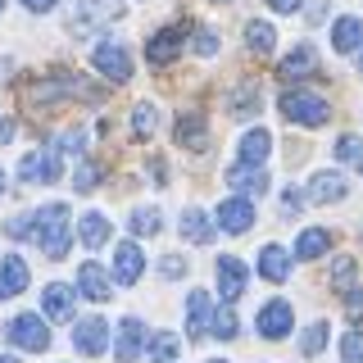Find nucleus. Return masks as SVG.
<instances>
[{
    "instance_id": "f257e3e1",
    "label": "nucleus",
    "mask_w": 363,
    "mask_h": 363,
    "mask_svg": "<svg viewBox=\"0 0 363 363\" xmlns=\"http://www.w3.org/2000/svg\"><path fill=\"white\" fill-rule=\"evenodd\" d=\"M32 241H37L50 259H64L68 245H73V227H68V209L64 204H41L32 209Z\"/></svg>"
},
{
    "instance_id": "f03ea898",
    "label": "nucleus",
    "mask_w": 363,
    "mask_h": 363,
    "mask_svg": "<svg viewBox=\"0 0 363 363\" xmlns=\"http://www.w3.org/2000/svg\"><path fill=\"white\" fill-rule=\"evenodd\" d=\"M277 109H281V118L300 123V128H323V123L332 118V105H327V100L318 96V91H304V86H291V91H281Z\"/></svg>"
},
{
    "instance_id": "7ed1b4c3",
    "label": "nucleus",
    "mask_w": 363,
    "mask_h": 363,
    "mask_svg": "<svg viewBox=\"0 0 363 363\" xmlns=\"http://www.w3.org/2000/svg\"><path fill=\"white\" fill-rule=\"evenodd\" d=\"M5 340L28 350V354H41V350H50V327L41 323V313H18V318H9Z\"/></svg>"
},
{
    "instance_id": "20e7f679",
    "label": "nucleus",
    "mask_w": 363,
    "mask_h": 363,
    "mask_svg": "<svg viewBox=\"0 0 363 363\" xmlns=\"http://www.w3.org/2000/svg\"><path fill=\"white\" fill-rule=\"evenodd\" d=\"M191 23H173V28H159L150 41H145V60L150 64H173L182 55V41H186Z\"/></svg>"
},
{
    "instance_id": "39448f33",
    "label": "nucleus",
    "mask_w": 363,
    "mask_h": 363,
    "mask_svg": "<svg viewBox=\"0 0 363 363\" xmlns=\"http://www.w3.org/2000/svg\"><path fill=\"white\" fill-rule=\"evenodd\" d=\"M91 64H96V73L109 77V82H128L132 77V60H128V50H123L118 41H100L96 55H91Z\"/></svg>"
},
{
    "instance_id": "423d86ee",
    "label": "nucleus",
    "mask_w": 363,
    "mask_h": 363,
    "mask_svg": "<svg viewBox=\"0 0 363 363\" xmlns=\"http://www.w3.org/2000/svg\"><path fill=\"white\" fill-rule=\"evenodd\" d=\"M18 173H23V182H60V173H64L60 150L50 145V150H32V155H23Z\"/></svg>"
},
{
    "instance_id": "0eeeda50",
    "label": "nucleus",
    "mask_w": 363,
    "mask_h": 363,
    "mask_svg": "<svg viewBox=\"0 0 363 363\" xmlns=\"http://www.w3.org/2000/svg\"><path fill=\"white\" fill-rule=\"evenodd\" d=\"M73 304H77V286H68V281H50L41 295V313L50 318V323H68L73 318Z\"/></svg>"
},
{
    "instance_id": "6e6552de",
    "label": "nucleus",
    "mask_w": 363,
    "mask_h": 363,
    "mask_svg": "<svg viewBox=\"0 0 363 363\" xmlns=\"http://www.w3.org/2000/svg\"><path fill=\"white\" fill-rule=\"evenodd\" d=\"M73 345H77V354H105V345H109V323L105 318H82V323L73 327Z\"/></svg>"
},
{
    "instance_id": "1a4fd4ad",
    "label": "nucleus",
    "mask_w": 363,
    "mask_h": 363,
    "mask_svg": "<svg viewBox=\"0 0 363 363\" xmlns=\"http://www.w3.org/2000/svg\"><path fill=\"white\" fill-rule=\"evenodd\" d=\"M218 227H223V232H232V236L250 232V227H255V200H245V196L223 200L218 204Z\"/></svg>"
},
{
    "instance_id": "9d476101",
    "label": "nucleus",
    "mask_w": 363,
    "mask_h": 363,
    "mask_svg": "<svg viewBox=\"0 0 363 363\" xmlns=\"http://www.w3.org/2000/svg\"><path fill=\"white\" fill-rule=\"evenodd\" d=\"M291 318H295V313H291L286 300H268L264 309H259V336H264V340H281V336L295 327Z\"/></svg>"
},
{
    "instance_id": "9b49d317",
    "label": "nucleus",
    "mask_w": 363,
    "mask_h": 363,
    "mask_svg": "<svg viewBox=\"0 0 363 363\" xmlns=\"http://www.w3.org/2000/svg\"><path fill=\"white\" fill-rule=\"evenodd\" d=\"M145 272V255L136 241H123L113 250V281H123V286H136V277Z\"/></svg>"
},
{
    "instance_id": "f8f14e48",
    "label": "nucleus",
    "mask_w": 363,
    "mask_h": 363,
    "mask_svg": "<svg viewBox=\"0 0 363 363\" xmlns=\"http://www.w3.org/2000/svg\"><path fill=\"white\" fill-rule=\"evenodd\" d=\"M145 323L141 318H123L118 323V345H113V354H118V363H132L136 354H145Z\"/></svg>"
},
{
    "instance_id": "ddd939ff",
    "label": "nucleus",
    "mask_w": 363,
    "mask_h": 363,
    "mask_svg": "<svg viewBox=\"0 0 363 363\" xmlns=\"http://www.w3.org/2000/svg\"><path fill=\"white\" fill-rule=\"evenodd\" d=\"M241 291H245V264L232 259V255H223L218 259V295L232 304V300H241Z\"/></svg>"
},
{
    "instance_id": "4468645a",
    "label": "nucleus",
    "mask_w": 363,
    "mask_h": 363,
    "mask_svg": "<svg viewBox=\"0 0 363 363\" xmlns=\"http://www.w3.org/2000/svg\"><path fill=\"white\" fill-rule=\"evenodd\" d=\"M209 327H213V304H209V295L204 291H191L186 295V332L191 336H209Z\"/></svg>"
},
{
    "instance_id": "2eb2a0df",
    "label": "nucleus",
    "mask_w": 363,
    "mask_h": 363,
    "mask_svg": "<svg viewBox=\"0 0 363 363\" xmlns=\"http://www.w3.org/2000/svg\"><path fill=\"white\" fill-rule=\"evenodd\" d=\"M77 291H82L86 300L105 304L109 295H113V286H109V272L100 268V264H82V268H77Z\"/></svg>"
},
{
    "instance_id": "dca6fc26",
    "label": "nucleus",
    "mask_w": 363,
    "mask_h": 363,
    "mask_svg": "<svg viewBox=\"0 0 363 363\" xmlns=\"http://www.w3.org/2000/svg\"><path fill=\"white\" fill-rule=\"evenodd\" d=\"M227 182H232V191H241L245 200H255V196H264V191H268V173H264V168H255V164H236L232 173H227Z\"/></svg>"
},
{
    "instance_id": "f3484780",
    "label": "nucleus",
    "mask_w": 363,
    "mask_h": 363,
    "mask_svg": "<svg viewBox=\"0 0 363 363\" xmlns=\"http://www.w3.org/2000/svg\"><path fill=\"white\" fill-rule=\"evenodd\" d=\"M23 286H28V264H23L18 255H5L0 259V300L23 295Z\"/></svg>"
},
{
    "instance_id": "a211bd4d",
    "label": "nucleus",
    "mask_w": 363,
    "mask_h": 363,
    "mask_svg": "<svg viewBox=\"0 0 363 363\" xmlns=\"http://www.w3.org/2000/svg\"><path fill=\"white\" fill-rule=\"evenodd\" d=\"M177 132V145H186V150H204L209 145V128H204V113H182L173 123Z\"/></svg>"
},
{
    "instance_id": "6ab92c4d",
    "label": "nucleus",
    "mask_w": 363,
    "mask_h": 363,
    "mask_svg": "<svg viewBox=\"0 0 363 363\" xmlns=\"http://www.w3.org/2000/svg\"><path fill=\"white\" fill-rule=\"evenodd\" d=\"M345 191H350V182L340 177V173H313L309 177V200H318V204L345 200Z\"/></svg>"
},
{
    "instance_id": "aec40b11",
    "label": "nucleus",
    "mask_w": 363,
    "mask_h": 363,
    "mask_svg": "<svg viewBox=\"0 0 363 363\" xmlns=\"http://www.w3.org/2000/svg\"><path fill=\"white\" fill-rule=\"evenodd\" d=\"M109 236H113V227H109L105 213H82V223H77V241H82L86 250L109 245Z\"/></svg>"
},
{
    "instance_id": "412c9836",
    "label": "nucleus",
    "mask_w": 363,
    "mask_h": 363,
    "mask_svg": "<svg viewBox=\"0 0 363 363\" xmlns=\"http://www.w3.org/2000/svg\"><path fill=\"white\" fill-rule=\"evenodd\" d=\"M332 45H336V55H354L359 45H363V23H359L354 14L336 18V28H332Z\"/></svg>"
},
{
    "instance_id": "4be33fe9",
    "label": "nucleus",
    "mask_w": 363,
    "mask_h": 363,
    "mask_svg": "<svg viewBox=\"0 0 363 363\" xmlns=\"http://www.w3.org/2000/svg\"><path fill=\"white\" fill-rule=\"evenodd\" d=\"M182 236H186L191 245H209L213 241V223L204 218V209H182Z\"/></svg>"
},
{
    "instance_id": "5701e85b",
    "label": "nucleus",
    "mask_w": 363,
    "mask_h": 363,
    "mask_svg": "<svg viewBox=\"0 0 363 363\" xmlns=\"http://www.w3.org/2000/svg\"><path fill=\"white\" fill-rule=\"evenodd\" d=\"M313 68H318V50H313V45H295L286 60L277 64V73L281 77H309Z\"/></svg>"
},
{
    "instance_id": "b1692460",
    "label": "nucleus",
    "mask_w": 363,
    "mask_h": 363,
    "mask_svg": "<svg viewBox=\"0 0 363 363\" xmlns=\"http://www.w3.org/2000/svg\"><path fill=\"white\" fill-rule=\"evenodd\" d=\"M259 272H264V281H286L291 255L281 245H264V255H259Z\"/></svg>"
},
{
    "instance_id": "393cba45",
    "label": "nucleus",
    "mask_w": 363,
    "mask_h": 363,
    "mask_svg": "<svg viewBox=\"0 0 363 363\" xmlns=\"http://www.w3.org/2000/svg\"><path fill=\"white\" fill-rule=\"evenodd\" d=\"M268 150H272V136L264 132V128H250L245 136H241V164H264L268 159Z\"/></svg>"
},
{
    "instance_id": "a878e982",
    "label": "nucleus",
    "mask_w": 363,
    "mask_h": 363,
    "mask_svg": "<svg viewBox=\"0 0 363 363\" xmlns=\"http://www.w3.org/2000/svg\"><path fill=\"white\" fill-rule=\"evenodd\" d=\"M332 250V232H323V227H309V232H300V241H295V259H318Z\"/></svg>"
},
{
    "instance_id": "bb28decb",
    "label": "nucleus",
    "mask_w": 363,
    "mask_h": 363,
    "mask_svg": "<svg viewBox=\"0 0 363 363\" xmlns=\"http://www.w3.org/2000/svg\"><path fill=\"white\" fill-rule=\"evenodd\" d=\"M245 45H250L255 55H272V45H277V32H272V23L250 18V23H245Z\"/></svg>"
},
{
    "instance_id": "cd10ccee",
    "label": "nucleus",
    "mask_w": 363,
    "mask_h": 363,
    "mask_svg": "<svg viewBox=\"0 0 363 363\" xmlns=\"http://www.w3.org/2000/svg\"><path fill=\"white\" fill-rule=\"evenodd\" d=\"M145 354H150L155 363H173V359L182 354V340H177L173 332H155L150 345H145Z\"/></svg>"
},
{
    "instance_id": "c85d7f7f",
    "label": "nucleus",
    "mask_w": 363,
    "mask_h": 363,
    "mask_svg": "<svg viewBox=\"0 0 363 363\" xmlns=\"http://www.w3.org/2000/svg\"><path fill=\"white\" fill-rule=\"evenodd\" d=\"M259 105H264V100H259V86L255 82H245V86L232 91V113H236V118H255Z\"/></svg>"
},
{
    "instance_id": "c756f323",
    "label": "nucleus",
    "mask_w": 363,
    "mask_h": 363,
    "mask_svg": "<svg viewBox=\"0 0 363 363\" xmlns=\"http://www.w3.org/2000/svg\"><path fill=\"white\" fill-rule=\"evenodd\" d=\"M150 132H155V105H150V100H141V105L132 109V136H136V141H145Z\"/></svg>"
},
{
    "instance_id": "7c9ffc66",
    "label": "nucleus",
    "mask_w": 363,
    "mask_h": 363,
    "mask_svg": "<svg viewBox=\"0 0 363 363\" xmlns=\"http://www.w3.org/2000/svg\"><path fill=\"white\" fill-rule=\"evenodd\" d=\"M332 286H336L340 295L354 291V259H350V255H340L336 264H332Z\"/></svg>"
},
{
    "instance_id": "2f4dec72",
    "label": "nucleus",
    "mask_w": 363,
    "mask_h": 363,
    "mask_svg": "<svg viewBox=\"0 0 363 363\" xmlns=\"http://www.w3.org/2000/svg\"><path fill=\"white\" fill-rule=\"evenodd\" d=\"M323 345H327V323H323V318H318V323L309 327V332L300 336V354H309V359H318V354H323Z\"/></svg>"
},
{
    "instance_id": "473e14b6",
    "label": "nucleus",
    "mask_w": 363,
    "mask_h": 363,
    "mask_svg": "<svg viewBox=\"0 0 363 363\" xmlns=\"http://www.w3.org/2000/svg\"><path fill=\"white\" fill-rule=\"evenodd\" d=\"M128 223H132V232H136V236H155L159 227H164V218H159L155 209H136Z\"/></svg>"
},
{
    "instance_id": "72a5a7b5",
    "label": "nucleus",
    "mask_w": 363,
    "mask_h": 363,
    "mask_svg": "<svg viewBox=\"0 0 363 363\" xmlns=\"http://www.w3.org/2000/svg\"><path fill=\"white\" fill-rule=\"evenodd\" d=\"M218 340H232L236 336V313L232 309H213V327H209Z\"/></svg>"
},
{
    "instance_id": "f704fd0d",
    "label": "nucleus",
    "mask_w": 363,
    "mask_h": 363,
    "mask_svg": "<svg viewBox=\"0 0 363 363\" xmlns=\"http://www.w3.org/2000/svg\"><path fill=\"white\" fill-rule=\"evenodd\" d=\"M55 150H60V155H82V150H86V132H64V136H55Z\"/></svg>"
},
{
    "instance_id": "c9c22d12",
    "label": "nucleus",
    "mask_w": 363,
    "mask_h": 363,
    "mask_svg": "<svg viewBox=\"0 0 363 363\" xmlns=\"http://www.w3.org/2000/svg\"><path fill=\"white\" fill-rule=\"evenodd\" d=\"M340 359H345V363H363V336L359 332H350L345 340H340Z\"/></svg>"
},
{
    "instance_id": "e433bc0d",
    "label": "nucleus",
    "mask_w": 363,
    "mask_h": 363,
    "mask_svg": "<svg viewBox=\"0 0 363 363\" xmlns=\"http://www.w3.org/2000/svg\"><path fill=\"white\" fill-rule=\"evenodd\" d=\"M336 159H354V164H359V159H363V141H359V136H340V141H336Z\"/></svg>"
},
{
    "instance_id": "4c0bfd02",
    "label": "nucleus",
    "mask_w": 363,
    "mask_h": 363,
    "mask_svg": "<svg viewBox=\"0 0 363 363\" xmlns=\"http://www.w3.org/2000/svg\"><path fill=\"white\" fill-rule=\"evenodd\" d=\"M96 182H100V168H96V164H82V168L73 173V186H77V191H96Z\"/></svg>"
},
{
    "instance_id": "58836bf2",
    "label": "nucleus",
    "mask_w": 363,
    "mask_h": 363,
    "mask_svg": "<svg viewBox=\"0 0 363 363\" xmlns=\"http://www.w3.org/2000/svg\"><path fill=\"white\" fill-rule=\"evenodd\" d=\"M218 50V32H209V28H200L196 32V55H204V60H209V55Z\"/></svg>"
},
{
    "instance_id": "ea45409f",
    "label": "nucleus",
    "mask_w": 363,
    "mask_h": 363,
    "mask_svg": "<svg viewBox=\"0 0 363 363\" xmlns=\"http://www.w3.org/2000/svg\"><path fill=\"white\" fill-rule=\"evenodd\" d=\"M300 204H304V196L295 186H286V191H281V218H295V213H300Z\"/></svg>"
},
{
    "instance_id": "a19ab883",
    "label": "nucleus",
    "mask_w": 363,
    "mask_h": 363,
    "mask_svg": "<svg viewBox=\"0 0 363 363\" xmlns=\"http://www.w3.org/2000/svg\"><path fill=\"white\" fill-rule=\"evenodd\" d=\"M345 313H350V323H359V318H363V291L359 286L345 295Z\"/></svg>"
},
{
    "instance_id": "79ce46f5",
    "label": "nucleus",
    "mask_w": 363,
    "mask_h": 363,
    "mask_svg": "<svg viewBox=\"0 0 363 363\" xmlns=\"http://www.w3.org/2000/svg\"><path fill=\"white\" fill-rule=\"evenodd\" d=\"M159 272H164V277H182V272H186V259H177V255L159 259Z\"/></svg>"
},
{
    "instance_id": "37998d69",
    "label": "nucleus",
    "mask_w": 363,
    "mask_h": 363,
    "mask_svg": "<svg viewBox=\"0 0 363 363\" xmlns=\"http://www.w3.org/2000/svg\"><path fill=\"white\" fill-rule=\"evenodd\" d=\"M268 5H272V9H277V14H295V9H300V5H304V0H268Z\"/></svg>"
},
{
    "instance_id": "c03bdc74",
    "label": "nucleus",
    "mask_w": 363,
    "mask_h": 363,
    "mask_svg": "<svg viewBox=\"0 0 363 363\" xmlns=\"http://www.w3.org/2000/svg\"><path fill=\"white\" fill-rule=\"evenodd\" d=\"M23 5H28L32 14H45V9H55V5H60V0H23Z\"/></svg>"
},
{
    "instance_id": "a18cd8bd",
    "label": "nucleus",
    "mask_w": 363,
    "mask_h": 363,
    "mask_svg": "<svg viewBox=\"0 0 363 363\" xmlns=\"http://www.w3.org/2000/svg\"><path fill=\"white\" fill-rule=\"evenodd\" d=\"M0 141H14V118H0Z\"/></svg>"
},
{
    "instance_id": "49530a36",
    "label": "nucleus",
    "mask_w": 363,
    "mask_h": 363,
    "mask_svg": "<svg viewBox=\"0 0 363 363\" xmlns=\"http://www.w3.org/2000/svg\"><path fill=\"white\" fill-rule=\"evenodd\" d=\"M0 191H5V173H0Z\"/></svg>"
},
{
    "instance_id": "de8ad7c7",
    "label": "nucleus",
    "mask_w": 363,
    "mask_h": 363,
    "mask_svg": "<svg viewBox=\"0 0 363 363\" xmlns=\"http://www.w3.org/2000/svg\"><path fill=\"white\" fill-rule=\"evenodd\" d=\"M0 363H18V359H0Z\"/></svg>"
},
{
    "instance_id": "09e8293b",
    "label": "nucleus",
    "mask_w": 363,
    "mask_h": 363,
    "mask_svg": "<svg viewBox=\"0 0 363 363\" xmlns=\"http://www.w3.org/2000/svg\"><path fill=\"white\" fill-rule=\"evenodd\" d=\"M0 9H5V0H0Z\"/></svg>"
},
{
    "instance_id": "8fccbe9b",
    "label": "nucleus",
    "mask_w": 363,
    "mask_h": 363,
    "mask_svg": "<svg viewBox=\"0 0 363 363\" xmlns=\"http://www.w3.org/2000/svg\"><path fill=\"white\" fill-rule=\"evenodd\" d=\"M359 168H363V159H359Z\"/></svg>"
},
{
    "instance_id": "3c124183",
    "label": "nucleus",
    "mask_w": 363,
    "mask_h": 363,
    "mask_svg": "<svg viewBox=\"0 0 363 363\" xmlns=\"http://www.w3.org/2000/svg\"><path fill=\"white\" fill-rule=\"evenodd\" d=\"M213 363H223V359H213Z\"/></svg>"
},
{
    "instance_id": "603ef678",
    "label": "nucleus",
    "mask_w": 363,
    "mask_h": 363,
    "mask_svg": "<svg viewBox=\"0 0 363 363\" xmlns=\"http://www.w3.org/2000/svg\"><path fill=\"white\" fill-rule=\"evenodd\" d=\"M359 68H363V60H359Z\"/></svg>"
}]
</instances>
